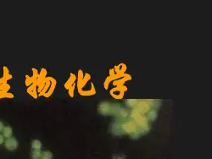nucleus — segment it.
<instances>
[{
	"mask_svg": "<svg viewBox=\"0 0 212 159\" xmlns=\"http://www.w3.org/2000/svg\"><path fill=\"white\" fill-rule=\"evenodd\" d=\"M146 101L149 104L150 108H154L155 110L159 109L161 107V101L160 99H149Z\"/></svg>",
	"mask_w": 212,
	"mask_h": 159,
	"instance_id": "20e7f679",
	"label": "nucleus"
},
{
	"mask_svg": "<svg viewBox=\"0 0 212 159\" xmlns=\"http://www.w3.org/2000/svg\"><path fill=\"white\" fill-rule=\"evenodd\" d=\"M157 116H158L157 111L155 109H152L147 114V119L148 120H151V121H154V120L157 119Z\"/></svg>",
	"mask_w": 212,
	"mask_h": 159,
	"instance_id": "0eeeda50",
	"label": "nucleus"
},
{
	"mask_svg": "<svg viewBox=\"0 0 212 159\" xmlns=\"http://www.w3.org/2000/svg\"><path fill=\"white\" fill-rule=\"evenodd\" d=\"M4 124H3V122H1V121H0V131H3V130H4Z\"/></svg>",
	"mask_w": 212,
	"mask_h": 159,
	"instance_id": "2eb2a0df",
	"label": "nucleus"
},
{
	"mask_svg": "<svg viewBox=\"0 0 212 159\" xmlns=\"http://www.w3.org/2000/svg\"><path fill=\"white\" fill-rule=\"evenodd\" d=\"M12 134H13V131H12V129L10 126H6V127L4 128V130H3V136H4V137H6L7 139L10 138Z\"/></svg>",
	"mask_w": 212,
	"mask_h": 159,
	"instance_id": "6e6552de",
	"label": "nucleus"
},
{
	"mask_svg": "<svg viewBox=\"0 0 212 159\" xmlns=\"http://www.w3.org/2000/svg\"><path fill=\"white\" fill-rule=\"evenodd\" d=\"M151 110V108L149 106V104L146 100H141L138 101V104L136 106V111H138L140 114H148L149 111Z\"/></svg>",
	"mask_w": 212,
	"mask_h": 159,
	"instance_id": "f03ea898",
	"label": "nucleus"
},
{
	"mask_svg": "<svg viewBox=\"0 0 212 159\" xmlns=\"http://www.w3.org/2000/svg\"><path fill=\"white\" fill-rule=\"evenodd\" d=\"M5 147L9 151H15L18 147V142L15 138H8L5 141Z\"/></svg>",
	"mask_w": 212,
	"mask_h": 159,
	"instance_id": "7ed1b4c3",
	"label": "nucleus"
},
{
	"mask_svg": "<svg viewBox=\"0 0 212 159\" xmlns=\"http://www.w3.org/2000/svg\"><path fill=\"white\" fill-rule=\"evenodd\" d=\"M98 111L99 112V114L104 116L112 114V104H110L108 102H100L98 108Z\"/></svg>",
	"mask_w": 212,
	"mask_h": 159,
	"instance_id": "f257e3e1",
	"label": "nucleus"
},
{
	"mask_svg": "<svg viewBox=\"0 0 212 159\" xmlns=\"http://www.w3.org/2000/svg\"><path fill=\"white\" fill-rule=\"evenodd\" d=\"M41 158L42 159H52L53 158V155L50 152H43V154L41 155Z\"/></svg>",
	"mask_w": 212,
	"mask_h": 159,
	"instance_id": "9b49d317",
	"label": "nucleus"
},
{
	"mask_svg": "<svg viewBox=\"0 0 212 159\" xmlns=\"http://www.w3.org/2000/svg\"><path fill=\"white\" fill-rule=\"evenodd\" d=\"M143 127H142V129H141V133L142 134H146L148 131H149V126H148V124L147 125H142Z\"/></svg>",
	"mask_w": 212,
	"mask_h": 159,
	"instance_id": "ddd939ff",
	"label": "nucleus"
},
{
	"mask_svg": "<svg viewBox=\"0 0 212 159\" xmlns=\"http://www.w3.org/2000/svg\"><path fill=\"white\" fill-rule=\"evenodd\" d=\"M123 127L122 125H120L118 122H115L112 125V131L114 132L115 135H121L123 133Z\"/></svg>",
	"mask_w": 212,
	"mask_h": 159,
	"instance_id": "39448f33",
	"label": "nucleus"
},
{
	"mask_svg": "<svg viewBox=\"0 0 212 159\" xmlns=\"http://www.w3.org/2000/svg\"><path fill=\"white\" fill-rule=\"evenodd\" d=\"M32 147L33 150H40L41 147H42V144L39 141L35 140L32 142Z\"/></svg>",
	"mask_w": 212,
	"mask_h": 159,
	"instance_id": "9d476101",
	"label": "nucleus"
},
{
	"mask_svg": "<svg viewBox=\"0 0 212 159\" xmlns=\"http://www.w3.org/2000/svg\"><path fill=\"white\" fill-rule=\"evenodd\" d=\"M138 101H139V100H137V99H131V98H130V99H126V101H125V104H126V106L127 108H133L137 106Z\"/></svg>",
	"mask_w": 212,
	"mask_h": 159,
	"instance_id": "423d86ee",
	"label": "nucleus"
},
{
	"mask_svg": "<svg viewBox=\"0 0 212 159\" xmlns=\"http://www.w3.org/2000/svg\"><path fill=\"white\" fill-rule=\"evenodd\" d=\"M118 114L120 115L121 118H123V119H126V118L129 116V112H128V110H127V109H126V108H120V111H119Z\"/></svg>",
	"mask_w": 212,
	"mask_h": 159,
	"instance_id": "1a4fd4ad",
	"label": "nucleus"
},
{
	"mask_svg": "<svg viewBox=\"0 0 212 159\" xmlns=\"http://www.w3.org/2000/svg\"><path fill=\"white\" fill-rule=\"evenodd\" d=\"M32 157L33 159H40L41 158V152L40 150H33Z\"/></svg>",
	"mask_w": 212,
	"mask_h": 159,
	"instance_id": "f8f14e48",
	"label": "nucleus"
},
{
	"mask_svg": "<svg viewBox=\"0 0 212 159\" xmlns=\"http://www.w3.org/2000/svg\"><path fill=\"white\" fill-rule=\"evenodd\" d=\"M4 136L0 135V145H1V144H3V143H4Z\"/></svg>",
	"mask_w": 212,
	"mask_h": 159,
	"instance_id": "4468645a",
	"label": "nucleus"
}]
</instances>
